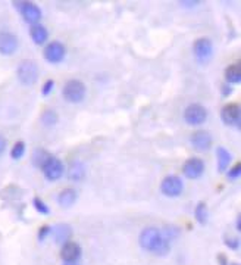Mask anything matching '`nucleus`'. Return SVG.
<instances>
[{"instance_id":"11","label":"nucleus","mask_w":241,"mask_h":265,"mask_svg":"<svg viewBox=\"0 0 241 265\" xmlns=\"http://www.w3.org/2000/svg\"><path fill=\"white\" fill-rule=\"evenodd\" d=\"M220 118L222 121L226 124V125H235L237 128H240L241 122H240V106L235 105V103H228L222 108V112H220Z\"/></svg>"},{"instance_id":"35","label":"nucleus","mask_w":241,"mask_h":265,"mask_svg":"<svg viewBox=\"0 0 241 265\" xmlns=\"http://www.w3.org/2000/svg\"><path fill=\"white\" fill-rule=\"evenodd\" d=\"M231 265H238V264H231Z\"/></svg>"},{"instance_id":"26","label":"nucleus","mask_w":241,"mask_h":265,"mask_svg":"<svg viewBox=\"0 0 241 265\" xmlns=\"http://www.w3.org/2000/svg\"><path fill=\"white\" fill-rule=\"evenodd\" d=\"M240 174H241V164H237L234 168H231V169L228 171V178H229V180H235V178L240 177Z\"/></svg>"},{"instance_id":"12","label":"nucleus","mask_w":241,"mask_h":265,"mask_svg":"<svg viewBox=\"0 0 241 265\" xmlns=\"http://www.w3.org/2000/svg\"><path fill=\"white\" fill-rule=\"evenodd\" d=\"M190 142L193 145V147L198 152H206L210 149L212 146V136L204 131V130H197L191 134Z\"/></svg>"},{"instance_id":"34","label":"nucleus","mask_w":241,"mask_h":265,"mask_svg":"<svg viewBox=\"0 0 241 265\" xmlns=\"http://www.w3.org/2000/svg\"><path fill=\"white\" fill-rule=\"evenodd\" d=\"M64 265H78L77 262H65Z\"/></svg>"},{"instance_id":"24","label":"nucleus","mask_w":241,"mask_h":265,"mask_svg":"<svg viewBox=\"0 0 241 265\" xmlns=\"http://www.w3.org/2000/svg\"><path fill=\"white\" fill-rule=\"evenodd\" d=\"M25 153V143L24 142H17L11 150V156L12 159H21Z\"/></svg>"},{"instance_id":"29","label":"nucleus","mask_w":241,"mask_h":265,"mask_svg":"<svg viewBox=\"0 0 241 265\" xmlns=\"http://www.w3.org/2000/svg\"><path fill=\"white\" fill-rule=\"evenodd\" d=\"M6 146H8V142H6V139L0 134V156H2L3 153H5V150H6Z\"/></svg>"},{"instance_id":"8","label":"nucleus","mask_w":241,"mask_h":265,"mask_svg":"<svg viewBox=\"0 0 241 265\" xmlns=\"http://www.w3.org/2000/svg\"><path fill=\"white\" fill-rule=\"evenodd\" d=\"M20 48L18 37L11 31H0V55L11 56Z\"/></svg>"},{"instance_id":"4","label":"nucleus","mask_w":241,"mask_h":265,"mask_svg":"<svg viewBox=\"0 0 241 265\" xmlns=\"http://www.w3.org/2000/svg\"><path fill=\"white\" fill-rule=\"evenodd\" d=\"M14 6L18 9V12L22 15V18L28 24L36 25L42 21V17H43L42 9L36 3H33V2H15Z\"/></svg>"},{"instance_id":"14","label":"nucleus","mask_w":241,"mask_h":265,"mask_svg":"<svg viewBox=\"0 0 241 265\" xmlns=\"http://www.w3.org/2000/svg\"><path fill=\"white\" fill-rule=\"evenodd\" d=\"M61 256L65 262H75L80 256H81V247L78 243L74 241H66L65 244H62V250H61Z\"/></svg>"},{"instance_id":"33","label":"nucleus","mask_w":241,"mask_h":265,"mask_svg":"<svg viewBox=\"0 0 241 265\" xmlns=\"http://www.w3.org/2000/svg\"><path fill=\"white\" fill-rule=\"evenodd\" d=\"M235 225H237V230H240V217L237 218V224Z\"/></svg>"},{"instance_id":"15","label":"nucleus","mask_w":241,"mask_h":265,"mask_svg":"<svg viewBox=\"0 0 241 265\" xmlns=\"http://www.w3.org/2000/svg\"><path fill=\"white\" fill-rule=\"evenodd\" d=\"M71 236H72V228L68 224H58L53 230L55 241L59 244H65L66 241H69Z\"/></svg>"},{"instance_id":"3","label":"nucleus","mask_w":241,"mask_h":265,"mask_svg":"<svg viewBox=\"0 0 241 265\" xmlns=\"http://www.w3.org/2000/svg\"><path fill=\"white\" fill-rule=\"evenodd\" d=\"M87 93V89L84 86L83 81L80 80H69L65 83L64 89H62V96L64 99H66L71 103H80L84 100Z\"/></svg>"},{"instance_id":"28","label":"nucleus","mask_w":241,"mask_h":265,"mask_svg":"<svg viewBox=\"0 0 241 265\" xmlns=\"http://www.w3.org/2000/svg\"><path fill=\"white\" fill-rule=\"evenodd\" d=\"M49 233H50V227H49V225L42 227V228H40V233H39V240H43Z\"/></svg>"},{"instance_id":"10","label":"nucleus","mask_w":241,"mask_h":265,"mask_svg":"<svg viewBox=\"0 0 241 265\" xmlns=\"http://www.w3.org/2000/svg\"><path fill=\"white\" fill-rule=\"evenodd\" d=\"M66 48L62 42H52L44 48V59L50 64H59L65 59Z\"/></svg>"},{"instance_id":"31","label":"nucleus","mask_w":241,"mask_h":265,"mask_svg":"<svg viewBox=\"0 0 241 265\" xmlns=\"http://www.w3.org/2000/svg\"><path fill=\"white\" fill-rule=\"evenodd\" d=\"M182 6H197L198 2H181Z\"/></svg>"},{"instance_id":"21","label":"nucleus","mask_w":241,"mask_h":265,"mask_svg":"<svg viewBox=\"0 0 241 265\" xmlns=\"http://www.w3.org/2000/svg\"><path fill=\"white\" fill-rule=\"evenodd\" d=\"M42 122L46 127H53L58 122V114L55 111H52V109H46L42 114Z\"/></svg>"},{"instance_id":"19","label":"nucleus","mask_w":241,"mask_h":265,"mask_svg":"<svg viewBox=\"0 0 241 265\" xmlns=\"http://www.w3.org/2000/svg\"><path fill=\"white\" fill-rule=\"evenodd\" d=\"M216 156H218V169L220 172H223L228 168V165L231 164V153L225 147H218Z\"/></svg>"},{"instance_id":"6","label":"nucleus","mask_w":241,"mask_h":265,"mask_svg":"<svg viewBox=\"0 0 241 265\" xmlns=\"http://www.w3.org/2000/svg\"><path fill=\"white\" fill-rule=\"evenodd\" d=\"M184 184L182 180L176 175H168L160 183V192L168 197H176L182 193Z\"/></svg>"},{"instance_id":"9","label":"nucleus","mask_w":241,"mask_h":265,"mask_svg":"<svg viewBox=\"0 0 241 265\" xmlns=\"http://www.w3.org/2000/svg\"><path fill=\"white\" fill-rule=\"evenodd\" d=\"M193 52L197 58L198 62L204 64L207 62L210 58H212V53H213V45L209 39L206 37H200L194 42L193 45Z\"/></svg>"},{"instance_id":"16","label":"nucleus","mask_w":241,"mask_h":265,"mask_svg":"<svg viewBox=\"0 0 241 265\" xmlns=\"http://www.w3.org/2000/svg\"><path fill=\"white\" fill-rule=\"evenodd\" d=\"M30 36L33 39V42L39 46L44 45L49 39V33H47V28L43 27L42 24H36V25H31L30 28Z\"/></svg>"},{"instance_id":"7","label":"nucleus","mask_w":241,"mask_h":265,"mask_svg":"<svg viewBox=\"0 0 241 265\" xmlns=\"http://www.w3.org/2000/svg\"><path fill=\"white\" fill-rule=\"evenodd\" d=\"M42 169H43L44 177H46L47 180H50V181L59 180V178L64 175V171H65L62 161L58 159V158H55V156H52V155H50V158L42 165Z\"/></svg>"},{"instance_id":"23","label":"nucleus","mask_w":241,"mask_h":265,"mask_svg":"<svg viewBox=\"0 0 241 265\" xmlns=\"http://www.w3.org/2000/svg\"><path fill=\"white\" fill-rule=\"evenodd\" d=\"M194 217H196V219H197L200 224H206V221H207V206H206L203 202H200V203L196 206Z\"/></svg>"},{"instance_id":"22","label":"nucleus","mask_w":241,"mask_h":265,"mask_svg":"<svg viewBox=\"0 0 241 265\" xmlns=\"http://www.w3.org/2000/svg\"><path fill=\"white\" fill-rule=\"evenodd\" d=\"M49 158H50V155H49L44 149H36L34 153H33V164H34L36 167H40V168H42V165H43Z\"/></svg>"},{"instance_id":"30","label":"nucleus","mask_w":241,"mask_h":265,"mask_svg":"<svg viewBox=\"0 0 241 265\" xmlns=\"http://www.w3.org/2000/svg\"><path fill=\"white\" fill-rule=\"evenodd\" d=\"M226 243H228V247H231V249H237L238 247V239H231V240H226Z\"/></svg>"},{"instance_id":"13","label":"nucleus","mask_w":241,"mask_h":265,"mask_svg":"<svg viewBox=\"0 0 241 265\" xmlns=\"http://www.w3.org/2000/svg\"><path fill=\"white\" fill-rule=\"evenodd\" d=\"M203 171H204V162L198 158H190L182 167L184 175L187 178H191V180L198 178L203 174Z\"/></svg>"},{"instance_id":"25","label":"nucleus","mask_w":241,"mask_h":265,"mask_svg":"<svg viewBox=\"0 0 241 265\" xmlns=\"http://www.w3.org/2000/svg\"><path fill=\"white\" fill-rule=\"evenodd\" d=\"M33 203H34V208H36L40 214H49V206H47L40 197H34Z\"/></svg>"},{"instance_id":"32","label":"nucleus","mask_w":241,"mask_h":265,"mask_svg":"<svg viewBox=\"0 0 241 265\" xmlns=\"http://www.w3.org/2000/svg\"><path fill=\"white\" fill-rule=\"evenodd\" d=\"M222 89H223V95H225V96H228V95L232 92V89H231V87H228V86H223Z\"/></svg>"},{"instance_id":"27","label":"nucleus","mask_w":241,"mask_h":265,"mask_svg":"<svg viewBox=\"0 0 241 265\" xmlns=\"http://www.w3.org/2000/svg\"><path fill=\"white\" fill-rule=\"evenodd\" d=\"M53 87H55V81H53V80H47V81L43 84V89H42L43 96L50 95V92H52V89H53Z\"/></svg>"},{"instance_id":"20","label":"nucleus","mask_w":241,"mask_h":265,"mask_svg":"<svg viewBox=\"0 0 241 265\" xmlns=\"http://www.w3.org/2000/svg\"><path fill=\"white\" fill-rule=\"evenodd\" d=\"M225 78L228 83L231 84H238L240 80H241V70H240V65H229L225 71Z\"/></svg>"},{"instance_id":"18","label":"nucleus","mask_w":241,"mask_h":265,"mask_svg":"<svg viewBox=\"0 0 241 265\" xmlns=\"http://www.w3.org/2000/svg\"><path fill=\"white\" fill-rule=\"evenodd\" d=\"M86 177V165L83 162H72L68 168V178L71 181H81Z\"/></svg>"},{"instance_id":"1","label":"nucleus","mask_w":241,"mask_h":265,"mask_svg":"<svg viewBox=\"0 0 241 265\" xmlns=\"http://www.w3.org/2000/svg\"><path fill=\"white\" fill-rule=\"evenodd\" d=\"M138 243L141 249L146 252L154 253L157 256H165L171 250V240L162 233V230L156 227H146L138 237Z\"/></svg>"},{"instance_id":"5","label":"nucleus","mask_w":241,"mask_h":265,"mask_svg":"<svg viewBox=\"0 0 241 265\" xmlns=\"http://www.w3.org/2000/svg\"><path fill=\"white\" fill-rule=\"evenodd\" d=\"M184 120L190 125H200L207 120V111L198 103H191L184 111Z\"/></svg>"},{"instance_id":"17","label":"nucleus","mask_w":241,"mask_h":265,"mask_svg":"<svg viewBox=\"0 0 241 265\" xmlns=\"http://www.w3.org/2000/svg\"><path fill=\"white\" fill-rule=\"evenodd\" d=\"M77 197H78V194L74 189H64L58 194V203L62 208H71L77 202Z\"/></svg>"},{"instance_id":"2","label":"nucleus","mask_w":241,"mask_h":265,"mask_svg":"<svg viewBox=\"0 0 241 265\" xmlns=\"http://www.w3.org/2000/svg\"><path fill=\"white\" fill-rule=\"evenodd\" d=\"M17 77L21 84L24 86H33L39 80V67L34 61L31 59H24L20 62L17 68Z\"/></svg>"}]
</instances>
